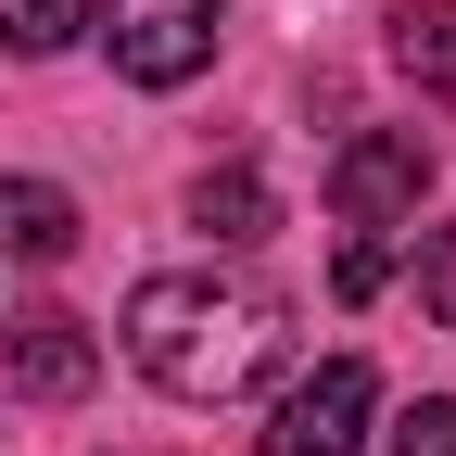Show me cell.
<instances>
[{
  "instance_id": "obj_9",
  "label": "cell",
  "mask_w": 456,
  "mask_h": 456,
  "mask_svg": "<svg viewBox=\"0 0 456 456\" xmlns=\"http://www.w3.org/2000/svg\"><path fill=\"white\" fill-rule=\"evenodd\" d=\"M393 64L419 89H456V0H406V13H393Z\"/></svg>"
},
{
  "instance_id": "obj_5",
  "label": "cell",
  "mask_w": 456,
  "mask_h": 456,
  "mask_svg": "<svg viewBox=\"0 0 456 456\" xmlns=\"http://www.w3.org/2000/svg\"><path fill=\"white\" fill-rule=\"evenodd\" d=\"M0 342H13V393H38V406H77V393L102 380V342H89L64 305H26Z\"/></svg>"
},
{
  "instance_id": "obj_1",
  "label": "cell",
  "mask_w": 456,
  "mask_h": 456,
  "mask_svg": "<svg viewBox=\"0 0 456 456\" xmlns=\"http://www.w3.org/2000/svg\"><path fill=\"white\" fill-rule=\"evenodd\" d=\"M127 355L152 393H178V406H241V393L292 355V305L266 292L241 266H165L127 292Z\"/></svg>"
},
{
  "instance_id": "obj_7",
  "label": "cell",
  "mask_w": 456,
  "mask_h": 456,
  "mask_svg": "<svg viewBox=\"0 0 456 456\" xmlns=\"http://www.w3.org/2000/svg\"><path fill=\"white\" fill-rule=\"evenodd\" d=\"M191 228L241 254V241H266V228H279V191L254 178V165H203V178H191Z\"/></svg>"
},
{
  "instance_id": "obj_12",
  "label": "cell",
  "mask_w": 456,
  "mask_h": 456,
  "mask_svg": "<svg viewBox=\"0 0 456 456\" xmlns=\"http://www.w3.org/2000/svg\"><path fill=\"white\" fill-rule=\"evenodd\" d=\"M419 305H431V330H456V228H431V254H419Z\"/></svg>"
},
{
  "instance_id": "obj_10",
  "label": "cell",
  "mask_w": 456,
  "mask_h": 456,
  "mask_svg": "<svg viewBox=\"0 0 456 456\" xmlns=\"http://www.w3.org/2000/svg\"><path fill=\"white\" fill-rule=\"evenodd\" d=\"M380 279H393V241H380V228H355V241H342V266H330V292H342V305H368Z\"/></svg>"
},
{
  "instance_id": "obj_6",
  "label": "cell",
  "mask_w": 456,
  "mask_h": 456,
  "mask_svg": "<svg viewBox=\"0 0 456 456\" xmlns=\"http://www.w3.org/2000/svg\"><path fill=\"white\" fill-rule=\"evenodd\" d=\"M0 254H13V266H64V254H77V191L0 178Z\"/></svg>"
},
{
  "instance_id": "obj_3",
  "label": "cell",
  "mask_w": 456,
  "mask_h": 456,
  "mask_svg": "<svg viewBox=\"0 0 456 456\" xmlns=\"http://www.w3.org/2000/svg\"><path fill=\"white\" fill-rule=\"evenodd\" d=\"M368 419H380L368 355H317V368L266 406V456H368Z\"/></svg>"
},
{
  "instance_id": "obj_8",
  "label": "cell",
  "mask_w": 456,
  "mask_h": 456,
  "mask_svg": "<svg viewBox=\"0 0 456 456\" xmlns=\"http://www.w3.org/2000/svg\"><path fill=\"white\" fill-rule=\"evenodd\" d=\"M102 26V0H0V51L13 64H51V51H77Z\"/></svg>"
},
{
  "instance_id": "obj_11",
  "label": "cell",
  "mask_w": 456,
  "mask_h": 456,
  "mask_svg": "<svg viewBox=\"0 0 456 456\" xmlns=\"http://www.w3.org/2000/svg\"><path fill=\"white\" fill-rule=\"evenodd\" d=\"M393 456H456V393H431V406L393 419Z\"/></svg>"
},
{
  "instance_id": "obj_2",
  "label": "cell",
  "mask_w": 456,
  "mask_h": 456,
  "mask_svg": "<svg viewBox=\"0 0 456 456\" xmlns=\"http://www.w3.org/2000/svg\"><path fill=\"white\" fill-rule=\"evenodd\" d=\"M89 38L114 51L127 89H191V77L216 64V0H102Z\"/></svg>"
},
{
  "instance_id": "obj_4",
  "label": "cell",
  "mask_w": 456,
  "mask_h": 456,
  "mask_svg": "<svg viewBox=\"0 0 456 456\" xmlns=\"http://www.w3.org/2000/svg\"><path fill=\"white\" fill-rule=\"evenodd\" d=\"M419 191H431V140L419 127H368V140H342V165H330V216L342 228L419 216Z\"/></svg>"
}]
</instances>
